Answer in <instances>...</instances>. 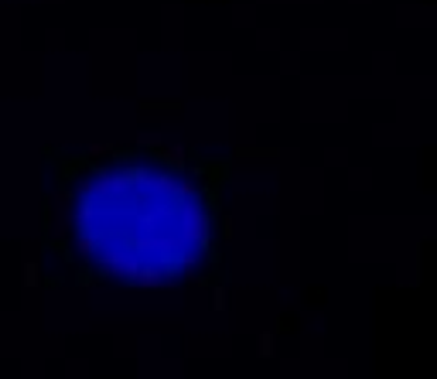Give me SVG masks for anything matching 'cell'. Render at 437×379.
Masks as SVG:
<instances>
[{
	"instance_id": "cell-1",
	"label": "cell",
	"mask_w": 437,
	"mask_h": 379,
	"mask_svg": "<svg viewBox=\"0 0 437 379\" xmlns=\"http://www.w3.org/2000/svg\"><path fill=\"white\" fill-rule=\"evenodd\" d=\"M209 249L202 185L154 161L99 168L76 185V253L123 284L185 277Z\"/></svg>"
}]
</instances>
